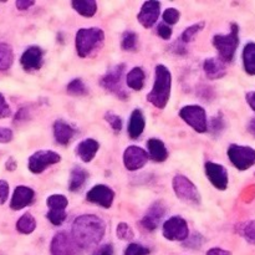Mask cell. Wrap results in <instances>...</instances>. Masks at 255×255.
I'll list each match as a JSON object with an SVG mask.
<instances>
[{"label":"cell","instance_id":"34","mask_svg":"<svg viewBox=\"0 0 255 255\" xmlns=\"http://www.w3.org/2000/svg\"><path fill=\"white\" fill-rule=\"evenodd\" d=\"M204 21H201V22H198V24H194V25H192V26H189V27H187L186 30H184L183 31V34H182V36H181V40L183 42H191L192 40L194 39V36H196L197 34H198L199 31H202V30H203V27H204Z\"/></svg>","mask_w":255,"mask_h":255},{"label":"cell","instance_id":"26","mask_svg":"<svg viewBox=\"0 0 255 255\" xmlns=\"http://www.w3.org/2000/svg\"><path fill=\"white\" fill-rule=\"evenodd\" d=\"M71 5L82 16L91 17L97 11V4L95 0H74Z\"/></svg>","mask_w":255,"mask_h":255},{"label":"cell","instance_id":"16","mask_svg":"<svg viewBox=\"0 0 255 255\" xmlns=\"http://www.w3.org/2000/svg\"><path fill=\"white\" fill-rule=\"evenodd\" d=\"M42 61H44V52L39 46L27 47L20 59V64L26 71H35V70L41 69Z\"/></svg>","mask_w":255,"mask_h":255},{"label":"cell","instance_id":"5","mask_svg":"<svg viewBox=\"0 0 255 255\" xmlns=\"http://www.w3.org/2000/svg\"><path fill=\"white\" fill-rule=\"evenodd\" d=\"M179 116L187 125H189L194 131L199 132V133H204L208 129V120H207L206 110L202 106H198V105L184 106L179 111Z\"/></svg>","mask_w":255,"mask_h":255},{"label":"cell","instance_id":"45","mask_svg":"<svg viewBox=\"0 0 255 255\" xmlns=\"http://www.w3.org/2000/svg\"><path fill=\"white\" fill-rule=\"evenodd\" d=\"M212 124H213V126H212V131L213 132L222 131V128H223V120L221 117H214L212 120Z\"/></svg>","mask_w":255,"mask_h":255},{"label":"cell","instance_id":"27","mask_svg":"<svg viewBox=\"0 0 255 255\" xmlns=\"http://www.w3.org/2000/svg\"><path fill=\"white\" fill-rule=\"evenodd\" d=\"M144 72L141 67H133L131 71L127 74L126 82L128 85L129 89L134 90V91H139L143 89L144 85Z\"/></svg>","mask_w":255,"mask_h":255},{"label":"cell","instance_id":"47","mask_svg":"<svg viewBox=\"0 0 255 255\" xmlns=\"http://www.w3.org/2000/svg\"><path fill=\"white\" fill-rule=\"evenodd\" d=\"M247 102H248L249 106L252 107V110L255 111V91L248 92V94H247Z\"/></svg>","mask_w":255,"mask_h":255},{"label":"cell","instance_id":"31","mask_svg":"<svg viewBox=\"0 0 255 255\" xmlns=\"http://www.w3.org/2000/svg\"><path fill=\"white\" fill-rule=\"evenodd\" d=\"M67 92L72 96H84L89 92L87 87L82 82V80L74 79L69 85H67Z\"/></svg>","mask_w":255,"mask_h":255},{"label":"cell","instance_id":"29","mask_svg":"<svg viewBox=\"0 0 255 255\" xmlns=\"http://www.w3.org/2000/svg\"><path fill=\"white\" fill-rule=\"evenodd\" d=\"M16 229L21 234H31L36 229V221L30 213L22 214L16 222Z\"/></svg>","mask_w":255,"mask_h":255},{"label":"cell","instance_id":"28","mask_svg":"<svg viewBox=\"0 0 255 255\" xmlns=\"http://www.w3.org/2000/svg\"><path fill=\"white\" fill-rule=\"evenodd\" d=\"M243 64L247 74L255 75V42H249L243 50Z\"/></svg>","mask_w":255,"mask_h":255},{"label":"cell","instance_id":"49","mask_svg":"<svg viewBox=\"0 0 255 255\" xmlns=\"http://www.w3.org/2000/svg\"><path fill=\"white\" fill-rule=\"evenodd\" d=\"M249 131H251L255 136V119H253L251 122H249Z\"/></svg>","mask_w":255,"mask_h":255},{"label":"cell","instance_id":"30","mask_svg":"<svg viewBox=\"0 0 255 255\" xmlns=\"http://www.w3.org/2000/svg\"><path fill=\"white\" fill-rule=\"evenodd\" d=\"M14 62V54L10 45L0 42V71L10 69Z\"/></svg>","mask_w":255,"mask_h":255},{"label":"cell","instance_id":"11","mask_svg":"<svg viewBox=\"0 0 255 255\" xmlns=\"http://www.w3.org/2000/svg\"><path fill=\"white\" fill-rule=\"evenodd\" d=\"M60 161H61V156L59 153L54 151L42 149V151H37L30 156L27 167H29L30 172L39 174L44 172L47 167L52 166L55 163H59Z\"/></svg>","mask_w":255,"mask_h":255},{"label":"cell","instance_id":"14","mask_svg":"<svg viewBox=\"0 0 255 255\" xmlns=\"http://www.w3.org/2000/svg\"><path fill=\"white\" fill-rule=\"evenodd\" d=\"M204 171L211 183L219 191H224L228 187V172L226 167L214 162H207L204 164Z\"/></svg>","mask_w":255,"mask_h":255},{"label":"cell","instance_id":"33","mask_svg":"<svg viewBox=\"0 0 255 255\" xmlns=\"http://www.w3.org/2000/svg\"><path fill=\"white\" fill-rule=\"evenodd\" d=\"M137 40H138V37H137L136 32L126 31L124 34V36H122V49L126 50V51H132V50L136 49Z\"/></svg>","mask_w":255,"mask_h":255},{"label":"cell","instance_id":"39","mask_svg":"<svg viewBox=\"0 0 255 255\" xmlns=\"http://www.w3.org/2000/svg\"><path fill=\"white\" fill-rule=\"evenodd\" d=\"M11 115V110H10V106L7 105L5 97L0 94V119H6Z\"/></svg>","mask_w":255,"mask_h":255},{"label":"cell","instance_id":"2","mask_svg":"<svg viewBox=\"0 0 255 255\" xmlns=\"http://www.w3.org/2000/svg\"><path fill=\"white\" fill-rule=\"evenodd\" d=\"M172 75L164 65H157L154 71V84L147 100L157 109H164L171 97Z\"/></svg>","mask_w":255,"mask_h":255},{"label":"cell","instance_id":"1","mask_svg":"<svg viewBox=\"0 0 255 255\" xmlns=\"http://www.w3.org/2000/svg\"><path fill=\"white\" fill-rule=\"evenodd\" d=\"M106 231L104 221L94 214H84L75 219L72 223L71 237L77 246L85 249L96 247L102 241Z\"/></svg>","mask_w":255,"mask_h":255},{"label":"cell","instance_id":"38","mask_svg":"<svg viewBox=\"0 0 255 255\" xmlns=\"http://www.w3.org/2000/svg\"><path fill=\"white\" fill-rule=\"evenodd\" d=\"M106 121L109 122L110 126L112 127V129H114L116 133H119L122 129V120L120 119V116H117V115L109 112V114H106Z\"/></svg>","mask_w":255,"mask_h":255},{"label":"cell","instance_id":"35","mask_svg":"<svg viewBox=\"0 0 255 255\" xmlns=\"http://www.w3.org/2000/svg\"><path fill=\"white\" fill-rule=\"evenodd\" d=\"M116 234L121 241H131L134 237L132 228L126 223H120L119 226H117Z\"/></svg>","mask_w":255,"mask_h":255},{"label":"cell","instance_id":"37","mask_svg":"<svg viewBox=\"0 0 255 255\" xmlns=\"http://www.w3.org/2000/svg\"><path fill=\"white\" fill-rule=\"evenodd\" d=\"M179 16H181V14H179L178 10L174 9V7H168V9H166V11L163 12V20L164 22H167L168 25L176 24L179 20Z\"/></svg>","mask_w":255,"mask_h":255},{"label":"cell","instance_id":"6","mask_svg":"<svg viewBox=\"0 0 255 255\" xmlns=\"http://www.w3.org/2000/svg\"><path fill=\"white\" fill-rule=\"evenodd\" d=\"M228 157L233 166L239 171H247L255 164V149L248 146L231 144Z\"/></svg>","mask_w":255,"mask_h":255},{"label":"cell","instance_id":"9","mask_svg":"<svg viewBox=\"0 0 255 255\" xmlns=\"http://www.w3.org/2000/svg\"><path fill=\"white\" fill-rule=\"evenodd\" d=\"M69 201L62 194H52L46 199V206L49 207V212L46 218L54 226H61L66 219V207Z\"/></svg>","mask_w":255,"mask_h":255},{"label":"cell","instance_id":"15","mask_svg":"<svg viewBox=\"0 0 255 255\" xmlns=\"http://www.w3.org/2000/svg\"><path fill=\"white\" fill-rule=\"evenodd\" d=\"M86 198L91 203L101 206L104 208H110L114 203L115 193L110 187L105 186V184H97L87 192Z\"/></svg>","mask_w":255,"mask_h":255},{"label":"cell","instance_id":"48","mask_svg":"<svg viewBox=\"0 0 255 255\" xmlns=\"http://www.w3.org/2000/svg\"><path fill=\"white\" fill-rule=\"evenodd\" d=\"M6 168H7V171H14V169L16 168V164H15L14 159L10 158L9 161H7V163H6Z\"/></svg>","mask_w":255,"mask_h":255},{"label":"cell","instance_id":"25","mask_svg":"<svg viewBox=\"0 0 255 255\" xmlns=\"http://www.w3.org/2000/svg\"><path fill=\"white\" fill-rule=\"evenodd\" d=\"M89 173L85 171L81 167H75L71 171L70 174V181H69V189L71 192H76L79 189H81V187L84 186L85 182H86Z\"/></svg>","mask_w":255,"mask_h":255},{"label":"cell","instance_id":"10","mask_svg":"<svg viewBox=\"0 0 255 255\" xmlns=\"http://www.w3.org/2000/svg\"><path fill=\"white\" fill-rule=\"evenodd\" d=\"M172 186H173L174 193L181 201L189 202V203H199L201 196L198 193V189L187 177L177 174L174 176Z\"/></svg>","mask_w":255,"mask_h":255},{"label":"cell","instance_id":"12","mask_svg":"<svg viewBox=\"0 0 255 255\" xmlns=\"http://www.w3.org/2000/svg\"><path fill=\"white\" fill-rule=\"evenodd\" d=\"M124 64L117 65V66L109 70L107 74L101 79V86L104 87L105 90L112 92V94L116 95L117 97H120V99L122 100H125L127 97L126 91H125L124 87L121 86V79L122 75H124Z\"/></svg>","mask_w":255,"mask_h":255},{"label":"cell","instance_id":"20","mask_svg":"<svg viewBox=\"0 0 255 255\" xmlns=\"http://www.w3.org/2000/svg\"><path fill=\"white\" fill-rule=\"evenodd\" d=\"M100 144L96 139L87 138L80 142L76 147V154L80 157L82 162H91L95 158L96 153L99 152Z\"/></svg>","mask_w":255,"mask_h":255},{"label":"cell","instance_id":"4","mask_svg":"<svg viewBox=\"0 0 255 255\" xmlns=\"http://www.w3.org/2000/svg\"><path fill=\"white\" fill-rule=\"evenodd\" d=\"M213 45L218 50L222 61L231 62L234 59L237 47L239 45V27L232 24L231 31L227 35H216L213 37Z\"/></svg>","mask_w":255,"mask_h":255},{"label":"cell","instance_id":"17","mask_svg":"<svg viewBox=\"0 0 255 255\" xmlns=\"http://www.w3.org/2000/svg\"><path fill=\"white\" fill-rule=\"evenodd\" d=\"M159 9H161V4L158 1L143 2L138 15H137V19L141 22L142 26L147 27V29L153 26L159 17Z\"/></svg>","mask_w":255,"mask_h":255},{"label":"cell","instance_id":"40","mask_svg":"<svg viewBox=\"0 0 255 255\" xmlns=\"http://www.w3.org/2000/svg\"><path fill=\"white\" fill-rule=\"evenodd\" d=\"M157 34H158L163 40H169L172 36V29L168 26V25L161 24V25H158Z\"/></svg>","mask_w":255,"mask_h":255},{"label":"cell","instance_id":"8","mask_svg":"<svg viewBox=\"0 0 255 255\" xmlns=\"http://www.w3.org/2000/svg\"><path fill=\"white\" fill-rule=\"evenodd\" d=\"M50 253L51 255H80L82 253V249L77 246L71 234L61 232L52 238Z\"/></svg>","mask_w":255,"mask_h":255},{"label":"cell","instance_id":"32","mask_svg":"<svg viewBox=\"0 0 255 255\" xmlns=\"http://www.w3.org/2000/svg\"><path fill=\"white\" fill-rule=\"evenodd\" d=\"M239 233H241V236L243 237L247 242H249V243L254 244L255 246V221L244 223L243 226L239 228Z\"/></svg>","mask_w":255,"mask_h":255},{"label":"cell","instance_id":"46","mask_svg":"<svg viewBox=\"0 0 255 255\" xmlns=\"http://www.w3.org/2000/svg\"><path fill=\"white\" fill-rule=\"evenodd\" d=\"M207 255H232L231 252L224 251L222 248H212L207 252Z\"/></svg>","mask_w":255,"mask_h":255},{"label":"cell","instance_id":"23","mask_svg":"<svg viewBox=\"0 0 255 255\" xmlns=\"http://www.w3.org/2000/svg\"><path fill=\"white\" fill-rule=\"evenodd\" d=\"M75 134V129L65 121H56L54 124V137L56 142L62 146H66Z\"/></svg>","mask_w":255,"mask_h":255},{"label":"cell","instance_id":"22","mask_svg":"<svg viewBox=\"0 0 255 255\" xmlns=\"http://www.w3.org/2000/svg\"><path fill=\"white\" fill-rule=\"evenodd\" d=\"M146 127V121H144V116L142 114L141 110H133L131 114L128 122V134L132 139H136L143 133V129Z\"/></svg>","mask_w":255,"mask_h":255},{"label":"cell","instance_id":"7","mask_svg":"<svg viewBox=\"0 0 255 255\" xmlns=\"http://www.w3.org/2000/svg\"><path fill=\"white\" fill-rule=\"evenodd\" d=\"M163 237L172 242H184L188 239L189 229L188 224L182 217L174 216L167 219L162 228Z\"/></svg>","mask_w":255,"mask_h":255},{"label":"cell","instance_id":"42","mask_svg":"<svg viewBox=\"0 0 255 255\" xmlns=\"http://www.w3.org/2000/svg\"><path fill=\"white\" fill-rule=\"evenodd\" d=\"M12 139L11 129L6 127H0V143H7Z\"/></svg>","mask_w":255,"mask_h":255},{"label":"cell","instance_id":"36","mask_svg":"<svg viewBox=\"0 0 255 255\" xmlns=\"http://www.w3.org/2000/svg\"><path fill=\"white\" fill-rule=\"evenodd\" d=\"M149 249L137 243H131L125 251V255H148Z\"/></svg>","mask_w":255,"mask_h":255},{"label":"cell","instance_id":"44","mask_svg":"<svg viewBox=\"0 0 255 255\" xmlns=\"http://www.w3.org/2000/svg\"><path fill=\"white\" fill-rule=\"evenodd\" d=\"M34 4H35V1H32V0H17L16 7L19 10H27L29 7H31Z\"/></svg>","mask_w":255,"mask_h":255},{"label":"cell","instance_id":"18","mask_svg":"<svg viewBox=\"0 0 255 255\" xmlns=\"http://www.w3.org/2000/svg\"><path fill=\"white\" fill-rule=\"evenodd\" d=\"M34 191L31 188H29V187H16L14 191V194H12L11 202H10V208L12 211H20V209L30 206L34 202Z\"/></svg>","mask_w":255,"mask_h":255},{"label":"cell","instance_id":"24","mask_svg":"<svg viewBox=\"0 0 255 255\" xmlns=\"http://www.w3.org/2000/svg\"><path fill=\"white\" fill-rule=\"evenodd\" d=\"M149 157L156 162H164L168 157V151L163 142L158 138H151L147 141Z\"/></svg>","mask_w":255,"mask_h":255},{"label":"cell","instance_id":"3","mask_svg":"<svg viewBox=\"0 0 255 255\" xmlns=\"http://www.w3.org/2000/svg\"><path fill=\"white\" fill-rule=\"evenodd\" d=\"M105 39V34L100 27H85L80 29L76 32L75 37V45L76 51L80 57H87L91 55L95 50L99 49L102 45Z\"/></svg>","mask_w":255,"mask_h":255},{"label":"cell","instance_id":"13","mask_svg":"<svg viewBox=\"0 0 255 255\" xmlns=\"http://www.w3.org/2000/svg\"><path fill=\"white\" fill-rule=\"evenodd\" d=\"M148 161V153L138 146H129L124 152V164L128 171H138Z\"/></svg>","mask_w":255,"mask_h":255},{"label":"cell","instance_id":"43","mask_svg":"<svg viewBox=\"0 0 255 255\" xmlns=\"http://www.w3.org/2000/svg\"><path fill=\"white\" fill-rule=\"evenodd\" d=\"M94 255H114V247H112L111 244L102 246L101 248H99L95 252Z\"/></svg>","mask_w":255,"mask_h":255},{"label":"cell","instance_id":"21","mask_svg":"<svg viewBox=\"0 0 255 255\" xmlns=\"http://www.w3.org/2000/svg\"><path fill=\"white\" fill-rule=\"evenodd\" d=\"M204 72H206V76L209 80H218L222 79L224 75L227 74L226 65L222 61L221 59H217V57H211V59H207L203 64Z\"/></svg>","mask_w":255,"mask_h":255},{"label":"cell","instance_id":"19","mask_svg":"<svg viewBox=\"0 0 255 255\" xmlns=\"http://www.w3.org/2000/svg\"><path fill=\"white\" fill-rule=\"evenodd\" d=\"M164 209L166 208H164L163 204H162L161 202L154 203L153 206L149 208L148 213H147L146 216L143 217V219H142V226L149 232H153L154 229H157L162 217L164 216Z\"/></svg>","mask_w":255,"mask_h":255},{"label":"cell","instance_id":"41","mask_svg":"<svg viewBox=\"0 0 255 255\" xmlns=\"http://www.w3.org/2000/svg\"><path fill=\"white\" fill-rule=\"evenodd\" d=\"M9 197V184L5 181H0V204H4Z\"/></svg>","mask_w":255,"mask_h":255}]
</instances>
